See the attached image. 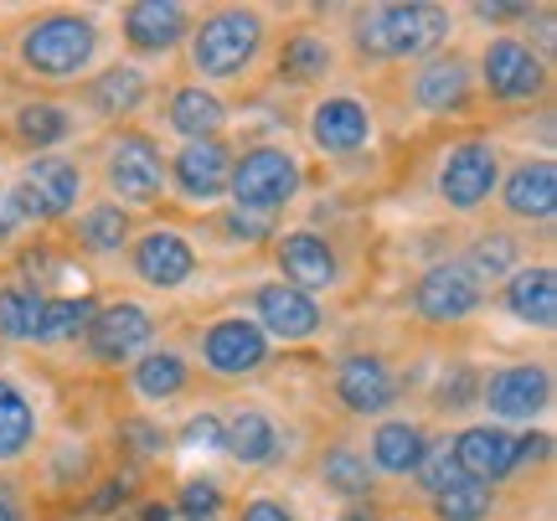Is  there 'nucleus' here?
<instances>
[{
  "label": "nucleus",
  "mask_w": 557,
  "mask_h": 521,
  "mask_svg": "<svg viewBox=\"0 0 557 521\" xmlns=\"http://www.w3.org/2000/svg\"><path fill=\"white\" fill-rule=\"evenodd\" d=\"M455 16L444 5H372L361 11L351 37L361 58H429L434 47L449 41Z\"/></svg>",
  "instance_id": "obj_1"
},
{
  "label": "nucleus",
  "mask_w": 557,
  "mask_h": 521,
  "mask_svg": "<svg viewBox=\"0 0 557 521\" xmlns=\"http://www.w3.org/2000/svg\"><path fill=\"white\" fill-rule=\"evenodd\" d=\"M99 47V26L78 11H58V16H41L21 32V62L26 73L37 78H73L94 62Z\"/></svg>",
  "instance_id": "obj_2"
},
{
  "label": "nucleus",
  "mask_w": 557,
  "mask_h": 521,
  "mask_svg": "<svg viewBox=\"0 0 557 521\" xmlns=\"http://www.w3.org/2000/svg\"><path fill=\"white\" fill-rule=\"evenodd\" d=\"M263 47V16L243 5H222L197 26L191 37V67L201 78H238Z\"/></svg>",
  "instance_id": "obj_3"
},
{
  "label": "nucleus",
  "mask_w": 557,
  "mask_h": 521,
  "mask_svg": "<svg viewBox=\"0 0 557 521\" xmlns=\"http://www.w3.org/2000/svg\"><path fill=\"white\" fill-rule=\"evenodd\" d=\"M299 191V161L278 145H259L227 171V197L238 201V212H278L284 201H295Z\"/></svg>",
  "instance_id": "obj_4"
},
{
  "label": "nucleus",
  "mask_w": 557,
  "mask_h": 521,
  "mask_svg": "<svg viewBox=\"0 0 557 521\" xmlns=\"http://www.w3.org/2000/svg\"><path fill=\"white\" fill-rule=\"evenodd\" d=\"M480 78H485V94L500 103H521V99H537L547 88V67L542 58L517 37H496L485 47V62H480Z\"/></svg>",
  "instance_id": "obj_5"
},
{
  "label": "nucleus",
  "mask_w": 557,
  "mask_h": 521,
  "mask_svg": "<svg viewBox=\"0 0 557 521\" xmlns=\"http://www.w3.org/2000/svg\"><path fill=\"white\" fill-rule=\"evenodd\" d=\"M496 181H500L496 150L470 140V145H455V150H449V161L438 171V197L449 201L455 212H475L480 201H491Z\"/></svg>",
  "instance_id": "obj_6"
},
{
  "label": "nucleus",
  "mask_w": 557,
  "mask_h": 521,
  "mask_svg": "<svg viewBox=\"0 0 557 521\" xmlns=\"http://www.w3.org/2000/svg\"><path fill=\"white\" fill-rule=\"evenodd\" d=\"M103 176H109V191H120L124 201H160L165 161H160V150L145 135H120V140L109 145Z\"/></svg>",
  "instance_id": "obj_7"
},
{
  "label": "nucleus",
  "mask_w": 557,
  "mask_h": 521,
  "mask_svg": "<svg viewBox=\"0 0 557 521\" xmlns=\"http://www.w3.org/2000/svg\"><path fill=\"white\" fill-rule=\"evenodd\" d=\"M263 357H269V342H263V331L253 321H218L207 336H201V361L218 372V377H248V372H259Z\"/></svg>",
  "instance_id": "obj_8"
},
{
  "label": "nucleus",
  "mask_w": 557,
  "mask_h": 521,
  "mask_svg": "<svg viewBox=\"0 0 557 521\" xmlns=\"http://www.w3.org/2000/svg\"><path fill=\"white\" fill-rule=\"evenodd\" d=\"M413 305H418V315H423V321L455 325V321H465V315H475L480 284L470 280L459 263H434V269L418 280Z\"/></svg>",
  "instance_id": "obj_9"
},
{
  "label": "nucleus",
  "mask_w": 557,
  "mask_h": 521,
  "mask_svg": "<svg viewBox=\"0 0 557 521\" xmlns=\"http://www.w3.org/2000/svg\"><path fill=\"white\" fill-rule=\"evenodd\" d=\"M150 336H156V321L129 300L109 305V310H94V321H88V351H94V361H129L145 351Z\"/></svg>",
  "instance_id": "obj_10"
},
{
  "label": "nucleus",
  "mask_w": 557,
  "mask_h": 521,
  "mask_svg": "<svg viewBox=\"0 0 557 521\" xmlns=\"http://www.w3.org/2000/svg\"><path fill=\"white\" fill-rule=\"evenodd\" d=\"M480 398L491 402V413L506 423H527L537 419L542 408L553 402V377L542 372V367H506L496 377L485 382V393Z\"/></svg>",
  "instance_id": "obj_11"
},
{
  "label": "nucleus",
  "mask_w": 557,
  "mask_h": 521,
  "mask_svg": "<svg viewBox=\"0 0 557 521\" xmlns=\"http://www.w3.org/2000/svg\"><path fill=\"white\" fill-rule=\"evenodd\" d=\"M274 259H278V269H284V284L289 289H331L336 284V274H341V263H336V248L320 238V233H284L278 238V248H274Z\"/></svg>",
  "instance_id": "obj_12"
},
{
  "label": "nucleus",
  "mask_w": 557,
  "mask_h": 521,
  "mask_svg": "<svg viewBox=\"0 0 557 521\" xmlns=\"http://www.w3.org/2000/svg\"><path fill=\"white\" fill-rule=\"evenodd\" d=\"M336 398L351 408V413H382L398 398V382L387 372V361L372 357V351H357L336 367Z\"/></svg>",
  "instance_id": "obj_13"
},
{
  "label": "nucleus",
  "mask_w": 557,
  "mask_h": 521,
  "mask_svg": "<svg viewBox=\"0 0 557 521\" xmlns=\"http://www.w3.org/2000/svg\"><path fill=\"white\" fill-rule=\"evenodd\" d=\"M135 274L145 284H156V289H176V284H186L197 274V253H191V243L181 233L156 227V233H145L135 243Z\"/></svg>",
  "instance_id": "obj_14"
},
{
  "label": "nucleus",
  "mask_w": 557,
  "mask_h": 521,
  "mask_svg": "<svg viewBox=\"0 0 557 521\" xmlns=\"http://www.w3.org/2000/svg\"><path fill=\"white\" fill-rule=\"evenodd\" d=\"M227 171H233V161H227V145L222 140H191L176 156V165H171L181 197L191 201H218L227 191Z\"/></svg>",
  "instance_id": "obj_15"
},
{
  "label": "nucleus",
  "mask_w": 557,
  "mask_h": 521,
  "mask_svg": "<svg viewBox=\"0 0 557 521\" xmlns=\"http://www.w3.org/2000/svg\"><path fill=\"white\" fill-rule=\"evenodd\" d=\"M511 449H517V439L506 434V429H496V423H480V429H465L455 439V464L465 481H500V475H511Z\"/></svg>",
  "instance_id": "obj_16"
},
{
  "label": "nucleus",
  "mask_w": 557,
  "mask_h": 521,
  "mask_svg": "<svg viewBox=\"0 0 557 521\" xmlns=\"http://www.w3.org/2000/svg\"><path fill=\"white\" fill-rule=\"evenodd\" d=\"M259 331H274L278 342H305L320 331V305L310 295H299L289 284H263L259 289Z\"/></svg>",
  "instance_id": "obj_17"
},
{
  "label": "nucleus",
  "mask_w": 557,
  "mask_h": 521,
  "mask_svg": "<svg viewBox=\"0 0 557 521\" xmlns=\"http://www.w3.org/2000/svg\"><path fill=\"white\" fill-rule=\"evenodd\" d=\"M367 135H372V114L357 99H325L310 114V140L325 156H351V150L367 145Z\"/></svg>",
  "instance_id": "obj_18"
},
{
  "label": "nucleus",
  "mask_w": 557,
  "mask_h": 521,
  "mask_svg": "<svg viewBox=\"0 0 557 521\" xmlns=\"http://www.w3.org/2000/svg\"><path fill=\"white\" fill-rule=\"evenodd\" d=\"M186 37V11L171 0H135L124 5V41L135 52H165Z\"/></svg>",
  "instance_id": "obj_19"
},
{
  "label": "nucleus",
  "mask_w": 557,
  "mask_h": 521,
  "mask_svg": "<svg viewBox=\"0 0 557 521\" xmlns=\"http://www.w3.org/2000/svg\"><path fill=\"white\" fill-rule=\"evenodd\" d=\"M553 207H557V165L553 161L517 165L511 181H506V212L527 222H542V218H553Z\"/></svg>",
  "instance_id": "obj_20"
},
{
  "label": "nucleus",
  "mask_w": 557,
  "mask_h": 521,
  "mask_svg": "<svg viewBox=\"0 0 557 521\" xmlns=\"http://www.w3.org/2000/svg\"><path fill=\"white\" fill-rule=\"evenodd\" d=\"M413 99L429 109V114H455L470 103V67L459 58H438L429 62L413 78Z\"/></svg>",
  "instance_id": "obj_21"
},
{
  "label": "nucleus",
  "mask_w": 557,
  "mask_h": 521,
  "mask_svg": "<svg viewBox=\"0 0 557 521\" xmlns=\"http://www.w3.org/2000/svg\"><path fill=\"white\" fill-rule=\"evenodd\" d=\"M506 305H511V315L527 325H547L557 321V280L553 269H517L511 280H506Z\"/></svg>",
  "instance_id": "obj_22"
},
{
  "label": "nucleus",
  "mask_w": 557,
  "mask_h": 521,
  "mask_svg": "<svg viewBox=\"0 0 557 521\" xmlns=\"http://www.w3.org/2000/svg\"><path fill=\"white\" fill-rule=\"evenodd\" d=\"M145 88H150L145 73L120 62V67H109V73H99V78L88 83V109L99 120H124V114H135L139 103H145Z\"/></svg>",
  "instance_id": "obj_23"
},
{
  "label": "nucleus",
  "mask_w": 557,
  "mask_h": 521,
  "mask_svg": "<svg viewBox=\"0 0 557 521\" xmlns=\"http://www.w3.org/2000/svg\"><path fill=\"white\" fill-rule=\"evenodd\" d=\"M26 186L37 191V201L47 207V218H62L73 201H78V165L62 161V156H41V161L26 165Z\"/></svg>",
  "instance_id": "obj_24"
},
{
  "label": "nucleus",
  "mask_w": 557,
  "mask_h": 521,
  "mask_svg": "<svg viewBox=\"0 0 557 521\" xmlns=\"http://www.w3.org/2000/svg\"><path fill=\"white\" fill-rule=\"evenodd\" d=\"M423 449H429V439H423L418 423H382L377 434H372V464L387 470V475H408V470H418Z\"/></svg>",
  "instance_id": "obj_25"
},
{
  "label": "nucleus",
  "mask_w": 557,
  "mask_h": 521,
  "mask_svg": "<svg viewBox=\"0 0 557 521\" xmlns=\"http://www.w3.org/2000/svg\"><path fill=\"white\" fill-rule=\"evenodd\" d=\"M222 444L233 449V460L243 464H263V460H274L278 455V429L263 413H238L233 423H222Z\"/></svg>",
  "instance_id": "obj_26"
},
{
  "label": "nucleus",
  "mask_w": 557,
  "mask_h": 521,
  "mask_svg": "<svg viewBox=\"0 0 557 521\" xmlns=\"http://www.w3.org/2000/svg\"><path fill=\"white\" fill-rule=\"evenodd\" d=\"M171 129H181L186 145L191 140H218L222 103L212 99V94H201V88H176V94H171Z\"/></svg>",
  "instance_id": "obj_27"
},
{
  "label": "nucleus",
  "mask_w": 557,
  "mask_h": 521,
  "mask_svg": "<svg viewBox=\"0 0 557 521\" xmlns=\"http://www.w3.org/2000/svg\"><path fill=\"white\" fill-rule=\"evenodd\" d=\"M331 67H336V52L315 32H295V37L284 41V52H278V73L295 83H320Z\"/></svg>",
  "instance_id": "obj_28"
},
{
  "label": "nucleus",
  "mask_w": 557,
  "mask_h": 521,
  "mask_svg": "<svg viewBox=\"0 0 557 521\" xmlns=\"http://www.w3.org/2000/svg\"><path fill=\"white\" fill-rule=\"evenodd\" d=\"M124 238H129V218H124L120 201H99V207H88L78 222V243L88 253H120Z\"/></svg>",
  "instance_id": "obj_29"
},
{
  "label": "nucleus",
  "mask_w": 557,
  "mask_h": 521,
  "mask_svg": "<svg viewBox=\"0 0 557 521\" xmlns=\"http://www.w3.org/2000/svg\"><path fill=\"white\" fill-rule=\"evenodd\" d=\"M32 434H37V413H32V402L21 398L11 382H0V460L26 455Z\"/></svg>",
  "instance_id": "obj_30"
},
{
  "label": "nucleus",
  "mask_w": 557,
  "mask_h": 521,
  "mask_svg": "<svg viewBox=\"0 0 557 521\" xmlns=\"http://www.w3.org/2000/svg\"><path fill=\"white\" fill-rule=\"evenodd\" d=\"M37 325H41L37 289H26V284L0 289V336H5V342H37Z\"/></svg>",
  "instance_id": "obj_31"
},
{
  "label": "nucleus",
  "mask_w": 557,
  "mask_h": 521,
  "mask_svg": "<svg viewBox=\"0 0 557 521\" xmlns=\"http://www.w3.org/2000/svg\"><path fill=\"white\" fill-rule=\"evenodd\" d=\"M320 481L331 485V491H341V496H351V501H361L367 491H372V470H367V460H361L357 449H346V444H336L325 460H320Z\"/></svg>",
  "instance_id": "obj_32"
},
{
  "label": "nucleus",
  "mask_w": 557,
  "mask_h": 521,
  "mask_svg": "<svg viewBox=\"0 0 557 521\" xmlns=\"http://www.w3.org/2000/svg\"><path fill=\"white\" fill-rule=\"evenodd\" d=\"M135 387L145 398H176L181 387H186V361H181L176 351H150V357H139Z\"/></svg>",
  "instance_id": "obj_33"
},
{
  "label": "nucleus",
  "mask_w": 557,
  "mask_h": 521,
  "mask_svg": "<svg viewBox=\"0 0 557 521\" xmlns=\"http://www.w3.org/2000/svg\"><path fill=\"white\" fill-rule=\"evenodd\" d=\"M459 269H465L475 284L506 280V274H517V243L506 238V233H491V238H480L475 248H470V259L459 263Z\"/></svg>",
  "instance_id": "obj_34"
},
{
  "label": "nucleus",
  "mask_w": 557,
  "mask_h": 521,
  "mask_svg": "<svg viewBox=\"0 0 557 521\" xmlns=\"http://www.w3.org/2000/svg\"><path fill=\"white\" fill-rule=\"evenodd\" d=\"M67 129H73V120L62 114L58 103H26L16 114V135L32 145V150H47V145L67 140Z\"/></svg>",
  "instance_id": "obj_35"
},
{
  "label": "nucleus",
  "mask_w": 557,
  "mask_h": 521,
  "mask_svg": "<svg viewBox=\"0 0 557 521\" xmlns=\"http://www.w3.org/2000/svg\"><path fill=\"white\" fill-rule=\"evenodd\" d=\"M94 321V300H41L37 342H73Z\"/></svg>",
  "instance_id": "obj_36"
},
{
  "label": "nucleus",
  "mask_w": 557,
  "mask_h": 521,
  "mask_svg": "<svg viewBox=\"0 0 557 521\" xmlns=\"http://www.w3.org/2000/svg\"><path fill=\"white\" fill-rule=\"evenodd\" d=\"M434 511L438 521H485L491 517V485H475V481L449 485L444 496H434Z\"/></svg>",
  "instance_id": "obj_37"
},
{
  "label": "nucleus",
  "mask_w": 557,
  "mask_h": 521,
  "mask_svg": "<svg viewBox=\"0 0 557 521\" xmlns=\"http://www.w3.org/2000/svg\"><path fill=\"white\" fill-rule=\"evenodd\" d=\"M418 475H423V491H429V496H444L449 485L465 481L449 444H429V449H423V460H418Z\"/></svg>",
  "instance_id": "obj_38"
},
{
  "label": "nucleus",
  "mask_w": 557,
  "mask_h": 521,
  "mask_svg": "<svg viewBox=\"0 0 557 521\" xmlns=\"http://www.w3.org/2000/svg\"><path fill=\"white\" fill-rule=\"evenodd\" d=\"M218 506H222L218 481H207V475H197V481H186V485H181L176 511H181L186 521H212V517H218Z\"/></svg>",
  "instance_id": "obj_39"
},
{
  "label": "nucleus",
  "mask_w": 557,
  "mask_h": 521,
  "mask_svg": "<svg viewBox=\"0 0 557 521\" xmlns=\"http://www.w3.org/2000/svg\"><path fill=\"white\" fill-rule=\"evenodd\" d=\"M475 372H465V367H455V377H444V387H438V408H449V413H459L465 402H475Z\"/></svg>",
  "instance_id": "obj_40"
},
{
  "label": "nucleus",
  "mask_w": 557,
  "mask_h": 521,
  "mask_svg": "<svg viewBox=\"0 0 557 521\" xmlns=\"http://www.w3.org/2000/svg\"><path fill=\"white\" fill-rule=\"evenodd\" d=\"M547 449H553V444H547V434H521V439H517V449H511V470H517V464H532V460H542Z\"/></svg>",
  "instance_id": "obj_41"
},
{
  "label": "nucleus",
  "mask_w": 557,
  "mask_h": 521,
  "mask_svg": "<svg viewBox=\"0 0 557 521\" xmlns=\"http://www.w3.org/2000/svg\"><path fill=\"white\" fill-rule=\"evenodd\" d=\"M243 521H295V517H289V506H284V501H269V496H259V501L243 506Z\"/></svg>",
  "instance_id": "obj_42"
},
{
  "label": "nucleus",
  "mask_w": 557,
  "mask_h": 521,
  "mask_svg": "<svg viewBox=\"0 0 557 521\" xmlns=\"http://www.w3.org/2000/svg\"><path fill=\"white\" fill-rule=\"evenodd\" d=\"M186 444H222V419L201 413V419L186 423Z\"/></svg>",
  "instance_id": "obj_43"
},
{
  "label": "nucleus",
  "mask_w": 557,
  "mask_h": 521,
  "mask_svg": "<svg viewBox=\"0 0 557 521\" xmlns=\"http://www.w3.org/2000/svg\"><path fill=\"white\" fill-rule=\"evenodd\" d=\"M124 496H129V481H109L99 496H94V506H88V511H99V517H103V511H114Z\"/></svg>",
  "instance_id": "obj_44"
},
{
  "label": "nucleus",
  "mask_w": 557,
  "mask_h": 521,
  "mask_svg": "<svg viewBox=\"0 0 557 521\" xmlns=\"http://www.w3.org/2000/svg\"><path fill=\"white\" fill-rule=\"evenodd\" d=\"M124 434H135V449H139V455H156L160 444H165L156 429H150V423H124Z\"/></svg>",
  "instance_id": "obj_45"
},
{
  "label": "nucleus",
  "mask_w": 557,
  "mask_h": 521,
  "mask_svg": "<svg viewBox=\"0 0 557 521\" xmlns=\"http://www.w3.org/2000/svg\"><path fill=\"white\" fill-rule=\"evenodd\" d=\"M480 21H521L527 16V5H475Z\"/></svg>",
  "instance_id": "obj_46"
},
{
  "label": "nucleus",
  "mask_w": 557,
  "mask_h": 521,
  "mask_svg": "<svg viewBox=\"0 0 557 521\" xmlns=\"http://www.w3.org/2000/svg\"><path fill=\"white\" fill-rule=\"evenodd\" d=\"M0 521H26V511L16 506V496H11L5 485H0Z\"/></svg>",
  "instance_id": "obj_47"
},
{
  "label": "nucleus",
  "mask_w": 557,
  "mask_h": 521,
  "mask_svg": "<svg viewBox=\"0 0 557 521\" xmlns=\"http://www.w3.org/2000/svg\"><path fill=\"white\" fill-rule=\"evenodd\" d=\"M139 521H171V506L160 501V506H145V511H139Z\"/></svg>",
  "instance_id": "obj_48"
},
{
  "label": "nucleus",
  "mask_w": 557,
  "mask_h": 521,
  "mask_svg": "<svg viewBox=\"0 0 557 521\" xmlns=\"http://www.w3.org/2000/svg\"><path fill=\"white\" fill-rule=\"evenodd\" d=\"M341 521H377V511H372V506H346V517Z\"/></svg>",
  "instance_id": "obj_49"
},
{
  "label": "nucleus",
  "mask_w": 557,
  "mask_h": 521,
  "mask_svg": "<svg viewBox=\"0 0 557 521\" xmlns=\"http://www.w3.org/2000/svg\"><path fill=\"white\" fill-rule=\"evenodd\" d=\"M11 238V218H5V212H0V243Z\"/></svg>",
  "instance_id": "obj_50"
}]
</instances>
